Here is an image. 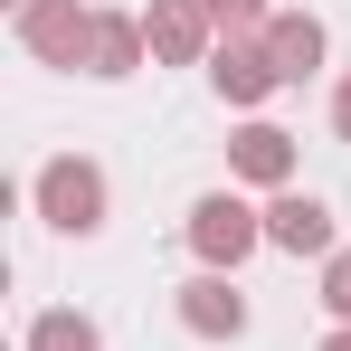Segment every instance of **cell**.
<instances>
[{
  "label": "cell",
  "instance_id": "cell-1",
  "mask_svg": "<svg viewBox=\"0 0 351 351\" xmlns=\"http://www.w3.org/2000/svg\"><path fill=\"white\" fill-rule=\"evenodd\" d=\"M190 247H199V266H209V276H228L237 256H256V247H266V219H256L237 190H209V199H190Z\"/></svg>",
  "mask_w": 351,
  "mask_h": 351
},
{
  "label": "cell",
  "instance_id": "cell-2",
  "mask_svg": "<svg viewBox=\"0 0 351 351\" xmlns=\"http://www.w3.org/2000/svg\"><path fill=\"white\" fill-rule=\"evenodd\" d=\"M38 219H48L58 237H95L105 228V171L76 162V152H58V162L38 171Z\"/></svg>",
  "mask_w": 351,
  "mask_h": 351
},
{
  "label": "cell",
  "instance_id": "cell-3",
  "mask_svg": "<svg viewBox=\"0 0 351 351\" xmlns=\"http://www.w3.org/2000/svg\"><path fill=\"white\" fill-rule=\"evenodd\" d=\"M19 48H29L38 66H86L95 10H76V0H29V10H19Z\"/></svg>",
  "mask_w": 351,
  "mask_h": 351
},
{
  "label": "cell",
  "instance_id": "cell-4",
  "mask_svg": "<svg viewBox=\"0 0 351 351\" xmlns=\"http://www.w3.org/2000/svg\"><path fill=\"white\" fill-rule=\"evenodd\" d=\"M266 247H276V256H342V247H332V209H323L313 190H276Z\"/></svg>",
  "mask_w": 351,
  "mask_h": 351
},
{
  "label": "cell",
  "instance_id": "cell-5",
  "mask_svg": "<svg viewBox=\"0 0 351 351\" xmlns=\"http://www.w3.org/2000/svg\"><path fill=\"white\" fill-rule=\"evenodd\" d=\"M143 38H152V58H162V66L219 58V48H209V10H199V0H152V10H143Z\"/></svg>",
  "mask_w": 351,
  "mask_h": 351
},
{
  "label": "cell",
  "instance_id": "cell-6",
  "mask_svg": "<svg viewBox=\"0 0 351 351\" xmlns=\"http://www.w3.org/2000/svg\"><path fill=\"white\" fill-rule=\"evenodd\" d=\"M180 323H190L199 342H237V332H247V294H237L228 276H190V285H180Z\"/></svg>",
  "mask_w": 351,
  "mask_h": 351
},
{
  "label": "cell",
  "instance_id": "cell-7",
  "mask_svg": "<svg viewBox=\"0 0 351 351\" xmlns=\"http://www.w3.org/2000/svg\"><path fill=\"white\" fill-rule=\"evenodd\" d=\"M209 86H219L228 105H266L285 76H276V58H266V38H228V48L209 58Z\"/></svg>",
  "mask_w": 351,
  "mask_h": 351
},
{
  "label": "cell",
  "instance_id": "cell-8",
  "mask_svg": "<svg viewBox=\"0 0 351 351\" xmlns=\"http://www.w3.org/2000/svg\"><path fill=\"white\" fill-rule=\"evenodd\" d=\"M266 58H276L285 86H304V76L323 66V19H313V10H276V19H266Z\"/></svg>",
  "mask_w": 351,
  "mask_h": 351
},
{
  "label": "cell",
  "instance_id": "cell-9",
  "mask_svg": "<svg viewBox=\"0 0 351 351\" xmlns=\"http://www.w3.org/2000/svg\"><path fill=\"white\" fill-rule=\"evenodd\" d=\"M228 162H237V180L285 190V171H294V133H276V123H247V133L228 143Z\"/></svg>",
  "mask_w": 351,
  "mask_h": 351
},
{
  "label": "cell",
  "instance_id": "cell-10",
  "mask_svg": "<svg viewBox=\"0 0 351 351\" xmlns=\"http://www.w3.org/2000/svg\"><path fill=\"white\" fill-rule=\"evenodd\" d=\"M143 19H114V10H95V48H86V76H133L143 66Z\"/></svg>",
  "mask_w": 351,
  "mask_h": 351
},
{
  "label": "cell",
  "instance_id": "cell-11",
  "mask_svg": "<svg viewBox=\"0 0 351 351\" xmlns=\"http://www.w3.org/2000/svg\"><path fill=\"white\" fill-rule=\"evenodd\" d=\"M29 351H105V332H95L86 313H38V323H29Z\"/></svg>",
  "mask_w": 351,
  "mask_h": 351
},
{
  "label": "cell",
  "instance_id": "cell-12",
  "mask_svg": "<svg viewBox=\"0 0 351 351\" xmlns=\"http://www.w3.org/2000/svg\"><path fill=\"white\" fill-rule=\"evenodd\" d=\"M323 313L351 323V247H342V256H323Z\"/></svg>",
  "mask_w": 351,
  "mask_h": 351
},
{
  "label": "cell",
  "instance_id": "cell-13",
  "mask_svg": "<svg viewBox=\"0 0 351 351\" xmlns=\"http://www.w3.org/2000/svg\"><path fill=\"white\" fill-rule=\"evenodd\" d=\"M199 10H209V29H266L276 19L266 0H199Z\"/></svg>",
  "mask_w": 351,
  "mask_h": 351
},
{
  "label": "cell",
  "instance_id": "cell-14",
  "mask_svg": "<svg viewBox=\"0 0 351 351\" xmlns=\"http://www.w3.org/2000/svg\"><path fill=\"white\" fill-rule=\"evenodd\" d=\"M332 133L351 143V76H342V95H332Z\"/></svg>",
  "mask_w": 351,
  "mask_h": 351
},
{
  "label": "cell",
  "instance_id": "cell-15",
  "mask_svg": "<svg viewBox=\"0 0 351 351\" xmlns=\"http://www.w3.org/2000/svg\"><path fill=\"white\" fill-rule=\"evenodd\" d=\"M323 351H351V323H342V332H332V342H323Z\"/></svg>",
  "mask_w": 351,
  "mask_h": 351
}]
</instances>
